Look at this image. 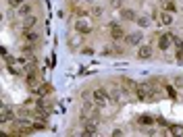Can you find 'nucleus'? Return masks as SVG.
I'll use <instances>...</instances> for the list:
<instances>
[{
    "label": "nucleus",
    "mask_w": 183,
    "mask_h": 137,
    "mask_svg": "<svg viewBox=\"0 0 183 137\" xmlns=\"http://www.w3.org/2000/svg\"><path fill=\"white\" fill-rule=\"evenodd\" d=\"M137 123L144 125V127H152V125H154V118H152L150 114H142V116L137 118Z\"/></svg>",
    "instance_id": "nucleus-9"
},
{
    "label": "nucleus",
    "mask_w": 183,
    "mask_h": 137,
    "mask_svg": "<svg viewBox=\"0 0 183 137\" xmlns=\"http://www.w3.org/2000/svg\"><path fill=\"white\" fill-rule=\"evenodd\" d=\"M137 56L142 58V60H146V58H152V48H150V46H139Z\"/></svg>",
    "instance_id": "nucleus-6"
},
{
    "label": "nucleus",
    "mask_w": 183,
    "mask_h": 137,
    "mask_svg": "<svg viewBox=\"0 0 183 137\" xmlns=\"http://www.w3.org/2000/svg\"><path fill=\"white\" fill-rule=\"evenodd\" d=\"M50 93V85H42V87H38V96L40 98H46Z\"/></svg>",
    "instance_id": "nucleus-14"
},
{
    "label": "nucleus",
    "mask_w": 183,
    "mask_h": 137,
    "mask_svg": "<svg viewBox=\"0 0 183 137\" xmlns=\"http://www.w3.org/2000/svg\"><path fill=\"white\" fill-rule=\"evenodd\" d=\"M171 40H173L171 36H160V38H158V48H160V50H167V48L171 46Z\"/></svg>",
    "instance_id": "nucleus-8"
},
{
    "label": "nucleus",
    "mask_w": 183,
    "mask_h": 137,
    "mask_svg": "<svg viewBox=\"0 0 183 137\" xmlns=\"http://www.w3.org/2000/svg\"><path fill=\"white\" fill-rule=\"evenodd\" d=\"M33 129H36V131H44V129H46V123H42V121L33 123Z\"/></svg>",
    "instance_id": "nucleus-20"
},
{
    "label": "nucleus",
    "mask_w": 183,
    "mask_h": 137,
    "mask_svg": "<svg viewBox=\"0 0 183 137\" xmlns=\"http://www.w3.org/2000/svg\"><path fill=\"white\" fill-rule=\"evenodd\" d=\"M167 91H169L171 98H177V93H175V89H173V87H167Z\"/></svg>",
    "instance_id": "nucleus-22"
},
{
    "label": "nucleus",
    "mask_w": 183,
    "mask_h": 137,
    "mask_svg": "<svg viewBox=\"0 0 183 137\" xmlns=\"http://www.w3.org/2000/svg\"><path fill=\"white\" fill-rule=\"evenodd\" d=\"M29 13H31V6H29V4H23V6L19 8V15H25V17H27Z\"/></svg>",
    "instance_id": "nucleus-18"
},
{
    "label": "nucleus",
    "mask_w": 183,
    "mask_h": 137,
    "mask_svg": "<svg viewBox=\"0 0 183 137\" xmlns=\"http://www.w3.org/2000/svg\"><path fill=\"white\" fill-rule=\"evenodd\" d=\"M77 31H79V33H90L92 27H90L88 23H83V21H77Z\"/></svg>",
    "instance_id": "nucleus-13"
},
{
    "label": "nucleus",
    "mask_w": 183,
    "mask_h": 137,
    "mask_svg": "<svg viewBox=\"0 0 183 137\" xmlns=\"http://www.w3.org/2000/svg\"><path fill=\"white\" fill-rule=\"evenodd\" d=\"M167 8H169V13H173V11H175V4H173V2H167Z\"/></svg>",
    "instance_id": "nucleus-24"
},
{
    "label": "nucleus",
    "mask_w": 183,
    "mask_h": 137,
    "mask_svg": "<svg viewBox=\"0 0 183 137\" xmlns=\"http://www.w3.org/2000/svg\"><path fill=\"white\" fill-rule=\"evenodd\" d=\"M92 96H94V102L98 104V108H104V106L108 104V100H110V96L106 93V89H102V87H98Z\"/></svg>",
    "instance_id": "nucleus-2"
},
{
    "label": "nucleus",
    "mask_w": 183,
    "mask_h": 137,
    "mask_svg": "<svg viewBox=\"0 0 183 137\" xmlns=\"http://www.w3.org/2000/svg\"><path fill=\"white\" fill-rule=\"evenodd\" d=\"M135 93H137L139 100H152V98H154L152 93H156V91L152 89L150 83H137V85H135Z\"/></svg>",
    "instance_id": "nucleus-1"
},
{
    "label": "nucleus",
    "mask_w": 183,
    "mask_h": 137,
    "mask_svg": "<svg viewBox=\"0 0 183 137\" xmlns=\"http://www.w3.org/2000/svg\"><path fill=\"white\" fill-rule=\"evenodd\" d=\"M0 121H2V123L15 121V110H11L8 106H2V112H0Z\"/></svg>",
    "instance_id": "nucleus-4"
},
{
    "label": "nucleus",
    "mask_w": 183,
    "mask_h": 137,
    "mask_svg": "<svg viewBox=\"0 0 183 137\" xmlns=\"http://www.w3.org/2000/svg\"><path fill=\"white\" fill-rule=\"evenodd\" d=\"M135 85H137V83H133V81H129V79H123V87H125L127 91H131V89L135 91Z\"/></svg>",
    "instance_id": "nucleus-16"
},
{
    "label": "nucleus",
    "mask_w": 183,
    "mask_h": 137,
    "mask_svg": "<svg viewBox=\"0 0 183 137\" xmlns=\"http://www.w3.org/2000/svg\"><path fill=\"white\" fill-rule=\"evenodd\" d=\"M21 2H23V0H8V4H11L13 8H17V6L21 4Z\"/></svg>",
    "instance_id": "nucleus-21"
},
{
    "label": "nucleus",
    "mask_w": 183,
    "mask_h": 137,
    "mask_svg": "<svg viewBox=\"0 0 183 137\" xmlns=\"http://www.w3.org/2000/svg\"><path fill=\"white\" fill-rule=\"evenodd\" d=\"M121 15H123V19H131V21L135 19V13H133V11H127V8H125V11L121 13Z\"/></svg>",
    "instance_id": "nucleus-19"
},
{
    "label": "nucleus",
    "mask_w": 183,
    "mask_h": 137,
    "mask_svg": "<svg viewBox=\"0 0 183 137\" xmlns=\"http://www.w3.org/2000/svg\"><path fill=\"white\" fill-rule=\"evenodd\" d=\"M110 38L112 40H123L125 38V33H123V27H121L119 23H110Z\"/></svg>",
    "instance_id": "nucleus-3"
},
{
    "label": "nucleus",
    "mask_w": 183,
    "mask_h": 137,
    "mask_svg": "<svg viewBox=\"0 0 183 137\" xmlns=\"http://www.w3.org/2000/svg\"><path fill=\"white\" fill-rule=\"evenodd\" d=\"M108 96H110L112 102H121V89H119V87H112V89L108 91Z\"/></svg>",
    "instance_id": "nucleus-12"
},
{
    "label": "nucleus",
    "mask_w": 183,
    "mask_h": 137,
    "mask_svg": "<svg viewBox=\"0 0 183 137\" xmlns=\"http://www.w3.org/2000/svg\"><path fill=\"white\" fill-rule=\"evenodd\" d=\"M27 83H29V85H36V83H38V75L29 71V73H27Z\"/></svg>",
    "instance_id": "nucleus-17"
},
{
    "label": "nucleus",
    "mask_w": 183,
    "mask_h": 137,
    "mask_svg": "<svg viewBox=\"0 0 183 137\" xmlns=\"http://www.w3.org/2000/svg\"><path fill=\"white\" fill-rule=\"evenodd\" d=\"M169 133H173V135H177V133H179V129H177L175 125H171V129H169Z\"/></svg>",
    "instance_id": "nucleus-23"
},
{
    "label": "nucleus",
    "mask_w": 183,
    "mask_h": 137,
    "mask_svg": "<svg viewBox=\"0 0 183 137\" xmlns=\"http://www.w3.org/2000/svg\"><path fill=\"white\" fill-rule=\"evenodd\" d=\"M23 38L27 40V42H38V40H40V36H38L36 31H31V29H25V33H23Z\"/></svg>",
    "instance_id": "nucleus-10"
},
{
    "label": "nucleus",
    "mask_w": 183,
    "mask_h": 137,
    "mask_svg": "<svg viewBox=\"0 0 183 137\" xmlns=\"http://www.w3.org/2000/svg\"><path fill=\"white\" fill-rule=\"evenodd\" d=\"M160 21H162L164 25H171V23H173V17H171V13H162V15H160Z\"/></svg>",
    "instance_id": "nucleus-15"
},
{
    "label": "nucleus",
    "mask_w": 183,
    "mask_h": 137,
    "mask_svg": "<svg viewBox=\"0 0 183 137\" xmlns=\"http://www.w3.org/2000/svg\"><path fill=\"white\" fill-rule=\"evenodd\" d=\"M36 25H38V19H36L33 15H27V17H25V21H23V27H25V29H33Z\"/></svg>",
    "instance_id": "nucleus-7"
},
{
    "label": "nucleus",
    "mask_w": 183,
    "mask_h": 137,
    "mask_svg": "<svg viewBox=\"0 0 183 137\" xmlns=\"http://www.w3.org/2000/svg\"><path fill=\"white\" fill-rule=\"evenodd\" d=\"M125 42H127V44H131V46H139V44H142V33L135 31V33H131V36H127Z\"/></svg>",
    "instance_id": "nucleus-5"
},
{
    "label": "nucleus",
    "mask_w": 183,
    "mask_h": 137,
    "mask_svg": "<svg viewBox=\"0 0 183 137\" xmlns=\"http://www.w3.org/2000/svg\"><path fill=\"white\" fill-rule=\"evenodd\" d=\"M96 131H98V129H96V123H94V121H88V123H85V129H83L85 135H94Z\"/></svg>",
    "instance_id": "nucleus-11"
}]
</instances>
